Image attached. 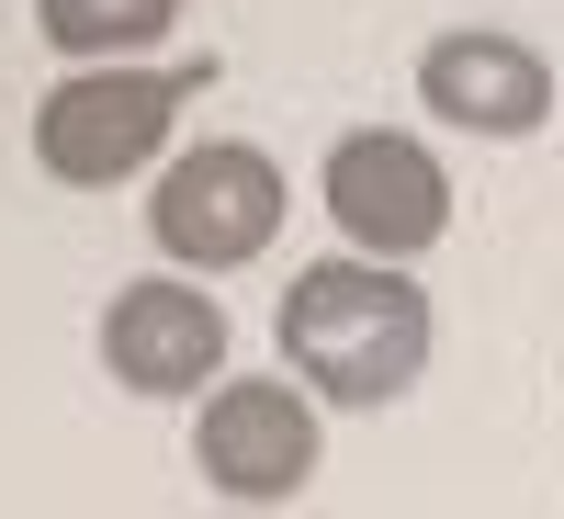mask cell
I'll return each mask as SVG.
<instances>
[{
    "label": "cell",
    "instance_id": "cell-1",
    "mask_svg": "<svg viewBox=\"0 0 564 519\" xmlns=\"http://www.w3.org/2000/svg\"><path fill=\"white\" fill-rule=\"evenodd\" d=\"M271 350L294 361V385L316 407H395L441 350V316L430 294L395 271V260H316L282 282V316H271Z\"/></svg>",
    "mask_w": 564,
    "mask_h": 519
},
{
    "label": "cell",
    "instance_id": "cell-2",
    "mask_svg": "<svg viewBox=\"0 0 564 519\" xmlns=\"http://www.w3.org/2000/svg\"><path fill=\"white\" fill-rule=\"evenodd\" d=\"M204 90V68H68L57 90L34 102V159L45 181H68V193H102V181H135L159 170L181 102Z\"/></svg>",
    "mask_w": 564,
    "mask_h": 519
},
{
    "label": "cell",
    "instance_id": "cell-3",
    "mask_svg": "<svg viewBox=\"0 0 564 519\" xmlns=\"http://www.w3.org/2000/svg\"><path fill=\"white\" fill-rule=\"evenodd\" d=\"M282 170L271 148H249V136H204V148H181L159 170V193H148V238L170 271H238L282 238Z\"/></svg>",
    "mask_w": 564,
    "mask_h": 519
},
{
    "label": "cell",
    "instance_id": "cell-4",
    "mask_svg": "<svg viewBox=\"0 0 564 519\" xmlns=\"http://www.w3.org/2000/svg\"><path fill=\"white\" fill-rule=\"evenodd\" d=\"M316 193H327V226H339L361 260H417V249L452 238V170L430 159V136H406V125H350L339 148H327Z\"/></svg>",
    "mask_w": 564,
    "mask_h": 519
},
{
    "label": "cell",
    "instance_id": "cell-5",
    "mask_svg": "<svg viewBox=\"0 0 564 519\" xmlns=\"http://www.w3.org/2000/svg\"><path fill=\"white\" fill-rule=\"evenodd\" d=\"M316 396L305 385H282V372H238V385H215L204 418H193V463H204V486L226 508H282V497H305L316 486Z\"/></svg>",
    "mask_w": 564,
    "mask_h": 519
},
{
    "label": "cell",
    "instance_id": "cell-6",
    "mask_svg": "<svg viewBox=\"0 0 564 519\" xmlns=\"http://www.w3.org/2000/svg\"><path fill=\"white\" fill-rule=\"evenodd\" d=\"M226 305L204 294L193 271H148V282H124V294L102 305V372L124 396H148V407H170V396H215L226 385Z\"/></svg>",
    "mask_w": 564,
    "mask_h": 519
},
{
    "label": "cell",
    "instance_id": "cell-7",
    "mask_svg": "<svg viewBox=\"0 0 564 519\" xmlns=\"http://www.w3.org/2000/svg\"><path fill=\"white\" fill-rule=\"evenodd\" d=\"M417 102L463 136H542L553 125V68H542V45L497 34V23H463V34H430Z\"/></svg>",
    "mask_w": 564,
    "mask_h": 519
},
{
    "label": "cell",
    "instance_id": "cell-8",
    "mask_svg": "<svg viewBox=\"0 0 564 519\" xmlns=\"http://www.w3.org/2000/svg\"><path fill=\"white\" fill-rule=\"evenodd\" d=\"M34 23H45L57 57L113 68V57H135V45H159V34L181 23V0H34Z\"/></svg>",
    "mask_w": 564,
    "mask_h": 519
},
{
    "label": "cell",
    "instance_id": "cell-9",
    "mask_svg": "<svg viewBox=\"0 0 564 519\" xmlns=\"http://www.w3.org/2000/svg\"><path fill=\"white\" fill-rule=\"evenodd\" d=\"M226 519H271V508H226Z\"/></svg>",
    "mask_w": 564,
    "mask_h": 519
}]
</instances>
